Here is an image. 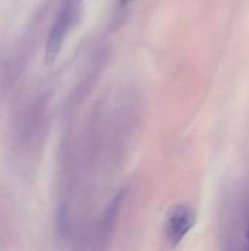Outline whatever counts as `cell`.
<instances>
[{
	"label": "cell",
	"mask_w": 249,
	"mask_h": 251,
	"mask_svg": "<svg viewBox=\"0 0 249 251\" xmlns=\"http://www.w3.org/2000/svg\"><path fill=\"white\" fill-rule=\"evenodd\" d=\"M76 12L78 9L62 4V10L59 12L45 41V51H44L45 63H53L57 59L62 46L65 43V38L68 37V32L70 31L72 24L76 18Z\"/></svg>",
	"instance_id": "1"
},
{
	"label": "cell",
	"mask_w": 249,
	"mask_h": 251,
	"mask_svg": "<svg viewBox=\"0 0 249 251\" xmlns=\"http://www.w3.org/2000/svg\"><path fill=\"white\" fill-rule=\"evenodd\" d=\"M194 222H195V215L186 206H179L170 213L166 224V238L172 249L178 247L182 243V240L192 229Z\"/></svg>",
	"instance_id": "2"
},
{
	"label": "cell",
	"mask_w": 249,
	"mask_h": 251,
	"mask_svg": "<svg viewBox=\"0 0 249 251\" xmlns=\"http://www.w3.org/2000/svg\"><path fill=\"white\" fill-rule=\"evenodd\" d=\"M244 251H249V218L245 224V243H244Z\"/></svg>",
	"instance_id": "3"
},
{
	"label": "cell",
	"mask_w": 249,
	"mask_h": 251,
	"mask_svg": "<svg viewBox=\"0 0 249 251\" xmlns=\"http://www.w3.org/2000/svg\"><path fill=\"white\" fill-rule=\"evenodd\" d=\"M81 3H82V0H63V6H69L73 9H78Z\"/></svg>",
	"instance_id": "4"
},
{
	"label": "cell",
	"mask_w": 249,
	"mask_h": 251,
	"mask_svg": "<svg viewBox=\"0 0 249 251\" xmlns=\"http://www.w3.org/2000/svg\"><path fill=\"white\" fill-rule=\"evenodd\" d=\"M120 1H122V4H126V3H128V1H131V0H120Z\"/></svg>",
	"instance_id": "5"
}]
</instances>
